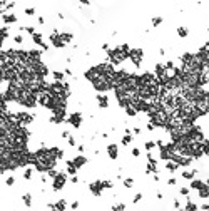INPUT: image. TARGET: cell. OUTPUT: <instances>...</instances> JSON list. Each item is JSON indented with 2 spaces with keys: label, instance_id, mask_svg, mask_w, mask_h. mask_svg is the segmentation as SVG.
Instances as JSON below:
<instances>
[{
  "label": "cell",
  "instance_id": "6da1fadb",
  "mask_svg": "<svg viewBox=\"0 0 209 211\" xmlns=\"http://www.w3.org/2000/svg\"><path fill=\"white\" fill-rule=\"evenodd\" d=\"M129 55L127 54H124L122 52V49L121 45L119 47H114V49H110L107 52V59H109V64H112V65H117V64H121V62H124L126 59H127Z\"/></svg>",
  "mask_w": 209,
  "mask_h": 211
},
{
  "label": "cell",
  "instance_id": "7a4b0ae2",
  "mask_svg": "<svg viewBox=\"0 0 209 211\" xmlns=\"http://www.w3.org/2000/svg\"><path fill=\"white\" fill-rule=\"evenodd\" d=\"M142 55H144V50L141 47H135L131 49V54H129V59L132 61L135 67H141V62H142Z\"/></svg>",
  "mask_w": 209,
  "mask_h": 211
},
{
  "label": "cell",
  "instance_id": "3957f363",
  "mask_svg": "<svg viewBox=\"0 0 209 211\" xmlns=\"http://www.w3.org/2000/svg\"><path fill=\"white\" fill-rule=\"evenodd\" d=\"M89 189H90V193H92L94 196H101L102 189H106V188H104V181H101V179L92 181V183L89 184Z\"/></svg>",
  "mask_w": 209,
  "mask_h": 211
},
{
  "label": "cell",
  "instance_id": "277c9868",
  "mask_svg": "<svg viewBox=\"0 0 209 211\" xmlns=\"http://www.w3.org/2000/svg\"><path fill=\"white\" fill-rule=\"evenodd\" d=\"M52 124H60L65 121V109H55L52 112V117L49 119Z\"/></svg>",
  "mask_w": 209,
  "mask_h": 211
},
{
  "label": "cell",
  "instance_id": "5b68a950",
  "mask_svg": "<svg viewBox=\"0 0 209 211\" xmlns=\"http://www.w3.org/2000/svg\"><path fill=\"white\" fill-rule=\"evenodd\" d=\"M50 42H52V45L54 47H57V49H62V47H65V44L62 42V39H60V32L59 30H54L52 34H50Z\"/></svg>",
  "mask_w": 209,
  "mask_h": 211
},
{
  "label": "cell",
  "instance_id": "8992f818",
  "mask_svg": "<svg viewBox=\"0 0 209 211\" xmlns=\"http://www.w3.org/2000/svg\"><path fill=\"white\" fill-rule=\"evenodd\" d=\"M65 181H67V176H65V173H59V176L54 179V191H60L64 186H65Z\"/></svg>",
  "mask_w": 209,
  "mask_h": 211
},
{
  "label": "cell",
  "instance_id": "52a82bcc",
  "mask_svg": "<svg viewBox=\"0 0 209 211\" xmlns=\"http://www.w3.org/2000/svg\"><path fill=\"white\" fill-rule=\"evenodd\" d=\"M15 119H17L22 126H27V124H30L34 121V116H32V114H27V112H17V114H15Z\"/></svg>",
  "mask_w": 209,
  "mask_h": 211
},
{
  "label": "cell",
  "instance_id": "ba28073f",
  "mask_svg": "<svg viewBox=\"0 0 209 211\" xmlns=\"http://www.w3.org/2000/svg\"><path fill=\"white\" fill-rule=\"evenodd\" d=\"M67 121H69V124H72L75 129H77V127H81V124H82V114L81 112H72L67 117Z\"/></svg>",
  "mask_w": 209,
  "mask_h": 211
},
{
  "label": "cell",
  "instance_id": "9c48e42d",
  "mask_svg": "<svg viewBox=\"0 0 209 211\" xmlns=\"http://www.w3.org/2000/svg\"><path fill=\"white\" fill-rule=\"evenodd\" d=\"M172 161H174L177 166H189L192 163V157H187V156H179V154H174L172 156Z\"/></svg>",
  "mask_w": 209,
  "mask_h": 211
},
{
  "label": "cell",
  "instance_id": "30bf717a",
  "mask_svg": "<svg viewBox=\"0 0 209 211\" xmlns=\"http://www.w3.org/2000/svg\"><path fill=\"white\" fill-rule=\"evenodd\" d=\"M65 204H67V203H65V199H59L57 203H50V204H49V208H50L52 211H64L65 208H67Z\"/></svg>",
  "mask_w": 209,
  "mask_h": 211
},
{
  "label": "cell",
  "instance_id": "8fae6325",
  "mask_svg": "<svg viewBox=\"0 0 209 211\" xmlns=\"http://www.w3.org/2000/svg\"><path fill=\"white\" fill-rule=\"evenodd\" d=\"M72 163H74V166L79 169V168H82V166L87 164V157L85 156H75L74 159H72Z\"/></svg>",
  "mask_w": 209,
  "mask_h": 211
},
{
  "label": "cell",
  "instance_id": "7c38bea8",
  "mask_svg": "<svg viewBox=\"0 0 209 211\" xmlns=\"http://www.w3.org/2000/svg\"><path fill=\"white\" fill-rule=\"evenodd\" d=\"M97 104H99V107H102V109H107L109 107V97L107 95H97Z\"/></svg>",
  "mask_w": 209,
  "mask_h": 211
},
{
  "label": "cell",
  "instance_id": "4fadbf2b",
  "mask_svg": "<svg viewBox=\"0 0 209 211\" xmlns=\"http://www.w3.org/2000/svg\"><path fill=\"white\" fill-rule=\"evenodd\" d=\"M107 153H109V157H110V159H117V156H119L117 146H115V144H109L107 146Z\"/></svg>",
  "mask_w": 209,
  "mask_h": 211
},
{
  "label": "cell",
  "instance_id": "5bb4252c",
  "mask_svg": "<svg viewBox=\"0 0 209 211\" xmlns=\"http://www.w3.org/2000/svg\"><path fill=\"white\" fill-rule=\"evenodd\" d=\"M197 174V169H192V171H182L181 173V178L182 179H191L192 181V178Z\"/></svg>",
  "mask_w": 209,
  "mask_h": 211
},
{
  "label": "cell",
  "instance_id": "9a60e30c",
  "mask_svg": "<svg viewBox=\"0 0 209 211\" xmlns=\"http://www.w3.org/2000/svg\"><path fill=\"white\" fill-rule=\"evenodd\" d=\"M204 186H206V184L202 183L201 179H192V181H191V188H192V189H197V191H201L202 188H204Z\"/></svg>",
  "mask_w": 209,
  "mask_h": 211
},
{
  "label": "cell",
  "instance_id": "2e32d148",
  "mask_svg": "<svg viewBox=\"0 0 209 211\" xmlns=\"http://www.w3.org/2000/svg\"><path fill=\"white\" fill-rule=\"evenodd\" d=\"M60 39H62V42L67 45L69 42L74 39V34H70V32H60Z\"/></svg>",
  "mask_w": 209,
  "mask_h": 211
},
{
  "label": "cell",
  "instance_id": "e0dca14e",
  "mask_svg": "<svg viewBox=\"0 0 209 211\" xmlns=\"http://www.w3.org/2000/svg\"><path fill=\"white\" fill-rule=\"evenodd\" d=\"M2 20L5 22V24H14V22H17V17L14 14H3Z\"/></svg>",
  "mask_w": 209,
  "mask_h": 211
},
{
  "label": "cell",
  "instance_id": "ac0fdd59",
  "mask_svg": "<svg viewBox=\"0 0 209 211\" xmlns=\"http://www.w3.org/2000/svg\"><path fill=\"white\" fill-rule=\"evenodd\" d=\"M32 40H34L37 45H40V47H44V45H45V44L42 42V34H40V32H35V34L32 35Z\"/></svg>",
  "mask_w": 209,
  "mask_h": 211
},
{
  "label": "cell",
  "instance_id": "d6986e66",
  "mask_svg": "<svg viewBox=\"0 0 209 211\" xmlns=\"http://www.w3.org/2000/svg\"><path fill=\"white\" fill-rule=\"evenodd\" d=\"M67 173L70 174V176H75V173H77V168L74 166L72 161H67Z\"/></svg>",
  "mask_w": 209,
  "mask_h": 211
},
{
  "label": "cell",
  "instance_id": "ffe728a7",
  "mask_svg": "<svg viewBox=\"0 0 209 211\" xmlns=\"http://www.w3.org/2000/svg\"><path fill=\"white\" fill-rule=\"evenodd\" d=\"M22 199H24V203H25V206H28V208L32 206V194H30V193H25V194L22 196Z\"/></svg>",
  "mask_w": 209,
  "mask_h": 211
},
{
  "label": "cell",
  "instance_id": "44dd1931",
  "mask_svg": "<svg viewBox=\"0 0 209 211\" xmlns=\"http://www.w3.org/2000/svg\"><path fill=\"white\" fill-rule=\"evenodd\" d=\"M52 149V153H54V156L57 157V159H62L64 157V151L60 149V148H50Z\"/></svg>",
  "mask_w": 209,
  "mask_h": 211
},
{
  "label": "cell",
  "instance_id": "7402d4cb",
  "mask_svg": "<svg viewBox=\"0 0 209 211\" xmlns=\"http://www.w3.org/2000/svg\"><path fill=\"white\" fill-rule=\"evenodd\" d=\"M126 114H127V116H131V117H134L135 114H137V111H135V107L134 106H127V107H126Z\"/></svg>",
  "mask_w": 209,
  "mask_h": 211
},
{
  "label": "cell",
  "instance_id": "603a6c76",
  "mask_svg": "<svg viewBox=\"0 0 209 211\" xmlns=\"http://www.w3.org/2000/svg\"><path fill=\"white\" fill-rule=\"evenodd\" d=\"M52 75H54L55 82H62V79H64V72H60V70H54Z\"/></svg>",
  "mask_w": 209,
  "mask_h": 211
},
{
  "label": "cell",
  "instance_id": "cb8c5ba5",
  "mask_svg": "<svg viewBox=\"0 0 209 211\" xmlns=\"http://www.w3.org/2000/svg\"><path fill=\"white\" fill-rule=\"evenodd\" d=\"M131 143H132V136H131V132H126L124 137H122V144L127 146V144H131Z\"/></svg>",
  "mask_w": 209,
  "mask_h": 211
},
{
  "label": "cell",
  "instance_id": "d4e9b609",
  "mask_svg": "<svg viewBox=\"0 0 209 211\" xmlns=\"http://www.w3.org/2000/svg\"><path fill=\"white\" fill-rule=\"evenodd\" d=\"M166 169H169V171L174 173V171H177V164H176L174 161H167V163H166Z\"/></svg>",
  "mask_w": 209,
  "mask_h": 211
},
{
  "label": "cell",
  "instance_id": "484cf974",
  "mask_svg": "<svg viewBox=\"0 0 209 211\" xmlns=\"http://www.w3.org/2000/svg\"><path fill=\"white\" fill-rule=\"evenodd\" d=\"M199 196H201L202 199H204V198H209V188H208V184H206V186H204V188L199 191Z\"/></svg>",
  "mask_w": 209,
  "mask_h": 211
},
{
  "label": "cell",
  "instance_id": "4316f807",
  "mask_svg": "<svg viewBox=\"0 0 209 211\" xmlns=\"http://www.w3.org/2000/svg\"><path fill=\"white\" fill-rule=\"evenodd\" d=\"M186 211H197V204H194L191 199H189L187 204H186Z\"/></svg>",
  "mask_w": 209,
  "mask_h": 211
},
{
  "label": "cell",
  "instance_id": "83f0119b",
  "mask_svg": "<svg viewBox=\"0 0 209 211\" xmlns=\"http://www.w3.org/2000/svg\"><path fill=\"white\" fill-rule=\"evenodd\" d=\"M110 211H126V204L124 203H119V204H114Z\"/></svg>",
  "mask_w": 209,
  "mask_h": 211
},
{
  "label": "cell",
  "instance_id": "f1b7e54d",
  "mask_svg": "<svg viewBox=\"0 0 209 211\" xmlns=\"http://www.w3.org/2000/svg\"><path fill=\"white\" fill-rule=\"evenodd\" d=\"M187 34L189 32H187V29L186 27H179L177 29V35H179V37H187Z\"/></svg>",
  "mask_w": 209,
  "mask_h": 211
},
{
  "label": "cell",
  "instance_id": "f546056e",
  "mask_svg": "<svg viewBox=\"0 0 209 211\" xmlns=\"http://www.w3.org/2000/svg\"><path fill=\"white\" fill-rule=\"evenodd\" d=\"M32 174H34V169H32V168H27V169H25V173H24V179H30V178H32Z\"/></svg>",
  "mask_w": 209,
  "mask_h": 211
},
{
  "label": "cell",
  "instance_id": "4dcf8cb0",
  "mask_svg": "<svg viewBox=\"0 0 209 211\" xmlns=\"http://www.w3.org/2000/svg\"><path fill=\"white\" fill-rule=\"evenodd\" d=\"M20 30H25V32H28L30 35H34V34H35V29L32 27V25H27V27H20Z\"/></svg>",
  "mask_w": 209,
  "mask_h": 211
},
{
  "label": "cell",
  "instance_id": "1f68e13d",
  "mask_svg": "<svg viewBox=\"0 0 209 211\" xmlns=\"http://www.w3.org/2000/svg\"><path fill=\"white\" fill-rule=\"evenodd\" d=\"M164 67H166V70H174V62H172V61H167V62H166V64H164Z\"/></svg>",
  "mask_w": 209,
  "mask_h": 211
},
{
  "label": "cell",
  "instance_id": "d6a6232c",
  "mask_svg": "<svg viewBox=\"0 0 209 211\" xmlns=\"http://www.w3.org/2000/svg\"><path fill=\"white\" fill-rule=\"evenodd\" d=\"M122 183H124V186H126V188H132V184H134V183H132V178H126Z\"/></svg>",
  "mask_w": 209,
  "mask_h": 211
},
{
  "label": "cell",
  "instance_id": "836d02e7",
  "mask_svg": "<svg viewBox=\"0 0 209 211\" xmlns=\"http://www.w3.org/2000/svg\"><path fill=\"white\" fill-rule=\"evenodd\" d=\"M161 24H162V17H154V19H152V25H154V27L161 25Z\"/></svg>",
  "mask_w": 209,
  "mask_h": 211
},
{
  "label": "cell",
  "instance_id": "e575fe53",
  "mask_svg": "<svg viewBox=\"0 0 209 211\" xmlns=\"http://www.w3.org/2000/svg\"><path fill=\"white\" fill-rule=\"evenodd\" d=\"M202 153L204 154H209V139H206V143L202 144Z\"/></svg>",
  "mask_w": 209,
  "mask_h": 211
},
{
  "label": "cell",
  "instance_id": "d590c367",
  "mask_svg": "<svg viewBox=\"0 0 209 211\" xmlns=\"http://www.w3.org/2000/svg\"><path fill=\"white\" fill-rule=\"evenodd\" d=\"M156 144H157V143H154V141H147V143L144 144V148H146L147 151H151V149H152V148L156 146Z\"/></svg>",
  "mask_w": 209,
  "mask_h": 211
},
{
  "label": "cell",
  "instance_id": "8d00e7d4",
  "mask_svg": "<svg viewBox=\"0 0 209 211\" xmlns=\"http://www.w3.org/2000/svg\"><path fill=\"white\" fill-rule=\"evenodd\" d=\"M112 186H114V183H112L110 179H104V188H106V189H110Z\"/></svg>",
  "mask_w": 209,
  "mask_h": 211
},
{
  "label": "cell",
  "instance_id": "74e56055",
  "mask_svg": "<svg viewBox=\"0 0 209 211\" xmlns=\"http://www.w3.org/2000/svg\"><path fill=\"white\" fill-rule=\"evenodd\" d=\"M8 32H10V30H8V27H3V29H2V39H3V40L8 37Z\"/></svg>",
  "mask_w": 209,
  "mask_h": 211
},
{
  "label": "cell",
  "instance_id": "f35d334b",
  "mask_svg": "<svg viewBox=\"0 0 209 211\" xmlns=\"http://www.w3.org/2000/svg\"><path fill=\"white\" fill-rule=\"evenodd\" d=\"M47 176H49V178H54V179H55V178L59 176V173H57L55 169H50V171L47 173Z\"/></svg>",
  "mask_w": 209,
  "mask_h": 211
},
{
  "label": "cell",
  "instance_id": "ab89813d",
  "mask_svg": "<svg viewBox=\"0 0 209 211\" xmlns=\"http://www.w3.org/2000/svg\"><path fill=\"white\" fill-rule=\"evenodd\" d=\"M35 14V7H27L25 8V15H34Z\"/></svg>",
  "mask_w": 209,
  "mask_h": 211
},
{
  "label": "cell",
  "instance_id": "60d3db41",
  "mask_svg": "<svg viewBox=\"0 0 209 211\" xmlns=\"http://www.w3.org/2000/svg\"><path fill=\"white\" fill-rule=\"evenodd\" d=\"M14 183H15V178H12V176H8L7 179H5V184H7V186H12Z\"/></svg>",
  "mask_w": 209,
  "mask_h": 211
},
{
  "label": "cell",
  "instance_id": "b9f144b4",
  "mask_svg": "<svg viewBox=\"0 0 209 211\" xmlns=\"http://www.w3.org/2000/svg\"><path fill=\"white\" fill-rule=\"evenodd\" d=\"M147 159H149V164H157L156 163V159H154V156H152L151 153H147Z\"/></svg>",
  "mask_w": 209,
  "mask_h": 211
},
{
  "label": "cell",
  "instance_id": "7bdbcfd3",
  "mask_svg": "<svg viewBox=\"0 0 209 211\" xmlns=\"http://www.w3.org/2000/svg\"><path fill=\"white\" fill-rule=\"evenodd\" d=\"M14 40H15V44H22V42H24V37H22V35H15Z\"/></svg>",
  "mask_w": 209,
  "mask_h": 211
},
{
  "label": "cell",
  "instance_id": "ee69618b",
  "mask_svg": "<svg viewBox=\"0 0 209 211\" xmlns=\"http://www.w3.org/2000/svg\"><path fill=\"white\" fill-rule=\"evenodd\" d=\"M141 199H142V193H137V194L134 196V199H132V201H134V203H139Z\"/></svg>",
  "mask_w": 209,
  "mask_h": 211
},
{
  "label": "cell",
  "instance_id": "f6af8a7d",
  "mask_svg": "<svg viewBox=\"0 0 209 211\" xmlns=\"http://www.w3.org/2000/svg\"><path fill=\"white\" fill-rule=\"evenodd\" d=\"M179 193H181V196H187V194H189V189H187V188H181V189H179Z\"/></svg>",
  "mask_w": 209,
  "mask_h": 211
},
{
  "label": "cell",
  "instance_id": "bcb514c9",
  "mask_svg": "<svg viewBox=\"0 0 209 211\" xmlns=\"http://www.w3.org/2000/svg\"><path fill=\"white\" fill-rule=\"evenodd\" d=\"M75 144H77V143H75V139H74L72 136H70V137H69V146H72V148H74Z\"/></svg>",
  "mask_w": 209,
  "mask_h": 211
},
{
  "label": "cell",
  "instance_id": "7dc6e473",
  "mask_svg": "<svg viewBox=\"0 0 209 211\" xmlns=\"http://www.w3.org/2000/svg\"><path fill=\"white\" fill-rule=\"evenodd\" d=\"M176 183H177V181H176V178H169V179H167V184H171V186H174Z\"/></svg>",
  "mask_w": 209,
  "mask_h": 211
},
{
  "label": "cell",
  "instance_id": "c3c4849f",
  "mask_svg": "<svg viewBox=\"0 0 209 211\" xmlns=\"http://www.w3.org/2000/svg\"><path fill=\"white\" fill-rule=\"evenodd\" d=\"M174 208H176V210H181V203H179V199H174Z\"/></svg>",
  "mask_w": 209,
  "mask_h": 211
},
{
  "label": "cell",
  "instance_id": "681fc988",
  "mask_svg": "<svg viewBox=\"0 0 209 211\" xmlns=\"http://www.w3.org/2000/svg\"><path fill=\"white\" fill-rule=\"evenodd\" d=\"M70 208H72V210H77V208H79V201H72Z\"/></svg>",
  "mask_w": 209,
  "mask_h": 211
},
{
  "label": "cell",
  "instance_id": "f907efd6",
  "mask_svg": "<svg viewBox=\"0 0 209 211\" xmlns=\"http://www.w3.org/2000/svg\"><path fill=\"white\" fill-rule=\"evenodd\" d=\"M139 154H141V153H139V149H137V148H135V149H132V156H134V157H139Z\"/></svg>",
  "mask_w": 209,
  "mask_h": 211
},
{
  "label": "cell",
  "instance_id": "816d5d0a",
  "mask_svg": "<svg viewBox=\"0 0 209 211\" xmlns=\"http://www.w3.org/2000/svg\"><path fill=\"white\" fill-rule=\"evenodd\" d=\"M134 134H141V127H139V126H135L134 127Z\"/></svg>",
  "mask_w": 209,
  "mask_h": 211
},
{
  "label": "cell",
  "instance_id": "f5cc1de1",
  "mask_svg": "<svg viewBox=\"0 0 209 211\" xmlns=\"http://www.w3.org/2000/svg\"><path fill=\"white\" fill-rule=\"evenodd\" d=\"M70 181H72V183H79V178H77V176H72V178H70Z\"/></svg>",
  "mask_w": 209,
  "mask_h": 211
},
{
  "label": "cell",
  "instance_id": "db71d44e",
  "mask_svg": "<svg viewBox=\"0 0 209 211\" xmlns=\"http://www.w3.org/2000/svg\"><path fill=\"white\" fill-rule=\"evenodd\" d=\"M37 22H39V24H45V19H44V17H39V19H37Z\"/></svg>",
  "mask_w": 209,
  "mask_h": 211
},
{
  "label": "cell",
  "instance_id": "11a10c76",
  "mask_svg": "<svg viewBox=\"0 0 209 211\" xmlns=\"http://www.w3.org/2000/svg\"><path fill=\"white\" fill-rule=\"evenodd\" d=\"M154 127H156V126H154V124H152V123H151V124H147V131H152V129H154Z\"/></svg>",
  "mask_w": 209,
  "mask_h": 211
},
{
  "label": "cell",
  "instance_id": "9f6ffc18",
  "mask_svg": "<svg viewBox=\"0 0 209 211\" xmlns=\"http://www.w3.org/2000/svg\"><path fill=\"white\" fill-rule=\"evenodd\" d=\"M62 137H69V131H64L62 132Z\"/></svg>",
  "mask_w": 209,
  "mask_h": 211
},
{
  "label": "cell",
  "instance_id": "6f0895ef",
  "mask_svg": "<svg viewBox=\"0 0 209 211\" xmlns=\"http://www.w3.org/2000/svg\"><path fill=\"white\" fill-rule=\"evenodd\" d=\"M206 184H208V188H209V178H208V183H206Z\"/></svg>",
  "mask_w": 209,
  "mask_h": 211
},
{
  "label": "cell",
  "instance_id": "680465c9",
  "mask_svg": "<svg viewBox=\"0 0 209 211\" xmlns=\"http://www.w3.org/2000/svg\"><path fill=\"white\" fill-rule=\"evenodd\" d=\"M208 34H209V25H208Z\"/></svg>",
  "mask_w": 209,
  "mask_h": 211
},
{
  "label": "cell",
  "instance_id": "91938a15",
  "mask_svg": "<svg viewBox=\"0 0 209 211\" xmlns=\"http://www.w3.org/2000/svg\"><path fill=\"white\" fill-rule=\"evenodd\" d=\"M208 72H209V65H208Z\"/></svg>",
  "mask_w": 209,
  "mask_h": 211
}]
</instances>
